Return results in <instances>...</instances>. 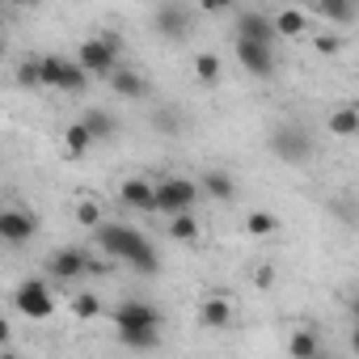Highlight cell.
Returning <instances> with one entry per match:
<instances>
[{"instance_id":"7a4b0ae2","label":"cell","mask_w":359,"mask_h":359,"mask_svg":"<svg viewBox=\"0 0 359 359\" xmlns=\"http://www.w3.org/2000/svg\"><path fill=\"white\" fill-rule=\"evenodd\" d=\"M114 325L127 351H152L161 342V309L148 300H123L114 309Z\"/></svg>"},{"instance_id":"1f68e13d","label":"cell","mask_w":359,"mask_h":359,"mask_svg":"<svg viewBox=\"0 0 359 359\" xmlns=\"http://www.w3.org/2000/svg\"><path fill=\"white\" fill-rule=\"evenodd\" d=\"M9 338H13V330H9V321L0 317V346H9Z\"/></svg>"},{"instance_id":"9c48e42d","label":"cell","mask_w":359,"mask_h":359,"mask_svg":"<svg viewBox=\"0 0 359 359\" xmlns=\"http://www.w3.org/2000/svg\"><path fill=\"white\" fill-rule=\"evenodd\" d=\"M237 39H241V43H262V47H275V26H271V13H262V9H241V13H237Z\"/></svg>"},{"instance_id":"277c9868","label":"cell","mask_w":359,"mask_h":359,"mask_svg":"<svg viewBox=\"0 0 359 359\" xmlns=\"http://www.w3.org/2000/svg\"><path fill=\"white\" fill-rule=\"evenodd\" d=\"M195 203H199V182H191V177H161V182H152V212H165L169 220L195 212Z\"/></svg>"},{"instance_id":"3957f363","label":"cell","mask_w":359,"mask_h":359,"mask_svg":"<svg viewBox=\"0 0 359 359\" xmlns=\"http://www.w3.org/2000/svg\"><path fill=\"white\" fill-rule=\"evenodd\" d=\"M76 64L85 68V76H110L123 64V39L114 30H102L97 39H85L76 51Z\"/></svg>"},{"instance_id":"7402d4cb","label":"cell","mask_w":359,"mask_h":359,"mask_svg":"<svg viewBox=\"0 0 359 359\" xmlns=\"http://www.w3.org/2000/svg\"><path fill=\"white\" fill-rule=\"evenodd\" d=\"M169 237L182 241V245H195V241H199V220H195V212L173 216V220H169Z\"/></svg>"},{"instance_id":"4fadbf2b","label":"cell","mask_w":359,"mask_h":359,"mask_svg":"<svg viewBox=\"0 0 359 359\" xmlns=\"http://www.w3.org/2000/svg\"><path fill=\"white\" fill-rule=\"evenodd\" d=\"M76 123L89 131V140H93V144H106V140H114V135H118V118H114L110 110H102V106H89Z\"/></svg>"},{"instance_id":"44dd1931","label":"cell","mask_w":359,"mask_h":359,"mask_svg":"<svg viewBox=\"0 0 359 359\" xmlns=\"http://www.w3.org/2000/svg\"><path fill=\"white\" fill-rule=\"evenodd\" d=\"M152 127H156L161 135H182L187 118H182V110H173V106H156V110H152Z\"/></svg>"},{"instance_id":"83f0119b","label":"cell","mask_w":359,"mask_h":359,"mask_svg":"<svg viewBox=\"0 0 359 359\" xmlns=\"http://www.w3.org/2000/svg\"><path fill=\"white\" fill-rule=\"evenodd\" d=\"M18 85H22V89H39V60H26V64L18 68Z\"/></svg>"},{"instance_id":"cb8c5ba5","label":"cell","mask_w":359,"mask_h":359,"mask_svg":"<svg viewBox=\"0 0 359 359\" xmlns=\"http://www.w3.org/2000/svg\"><path fill=\"white\" fill-rule=\"evenodd\" d=\"M220 72H224V60H220V55H212V51L195 55V76H199L203 85H216V81H220Z\"/></svg>"},{"instance_id":"ac0fdd59","label":"cell","mask_w":359,"mask_h":359,"mask_svg":"<svg viewBox=\"0 0 359 359\" xmlns=\"http://www.w3.org/2000/svg\"><path fill=\"white\" fill-rule=\"evenodd\" d=\"M199 191H208L216 203H229V199L237 195V182H233V173H229V169H208V173H203V182H199Z\"/></svg>"},{"instance_id":"f1b7e54d","label":"cell","mask_w":359,"mask_h":359,"mask_svg":"<svg viewBox=\"0 0 359 359\" xmlns=\"http://www.w3.org/2000/svg\"><path fill=\"white\" fill-rule=\"evenodd\" d=\"M76 220H81L85 229H97V224H102V212H97V203H89V199H85V203L76 208Z\"/></svg>"},{"instance_id":"ba28073f","label":"cell","mask_w":359,"mask_h":359,"mask_svg":"<svg viewBox=\"0 0 359 359\" xmlns=\"http://www.w3.org/2000/svg\"><path fill=\"white\" fill-rule=\"evenodd\" d=\"M152 30L165 34L169 43L187 39V34L195 30V9H187V5H161V9L152 13Z\"/></svg>"},{"instance_id":"d6a6232c","label":"cell","mask_w":359,"mask_h":359,"mask_svg":"<svg viewBox=\"0 0 359 359\" xmlns=\"http://www.w3.org/2000/svg\"><path fill=\"white\" fill-rule=\"evenodd\" d=\"M313 359H338V355H334V351H325V346H321V351H317V355H313Z\"/></svg>"},{"instance_id":"5bb4252c","label":"cell","mask_w":359,"mask_h":359,"mask_svg":"<svg viewBox=\"0 0 359 359\" xmlns=\"http://www.w3.org/2000/svg\"><path fill=\"white\" fill-rule=\"evenodd\" d=\"M106 81H110V89H114L118 97H127V102H140V97L148 93V81H144L135 68H127V64H118Z\"/></svg>"},{"instance_id":"e0dca14e","label":"cell","mask_w":359,"mask_h":359,"mask_svg":"<svg viewBox=\"0 0 359 359\" xmlns=\"http://www.w3.org/2000/svg\"><path fill=\"white\" fill-rule=\"evenodd\" d=\"M118 203H127L131 212H152V182H148V177H131V182H123Z\"/></svg>"},{"instance_id":"f546056e","label":"cell","mask_w":359,"mask_h":359,"mask_svg":"<svg viewBox=\"0 0 359 359\" xmlns=\"http://www.w3.org/2000/svg\"><path fill=\"white\" fill-rule=\"evenodd\" d=\"M313 43H317V51H321V55H334V51L342 47V39H338V34H317Z\"/></svg>"},{"instance_id":"484cf974","label":"cell","mask_w":359,"mask_h":359,"mask_svg":"<svg viewBox=\"0 0 359 359\" xmlns=\"http://www.w3.org/2000/svg\"><path fill=\"white\" fill-rule=\"evenodd\" d=\"M245 229H250L254 237H266V233H275V229H279V220H275L271 212H250V220H245Z\"/></svg>"},{"instance_id":"d6986e66","label":"cell","mask_w":359,"mask_h":359,"mask_svg":"<svg viewBox=\"0 0 359 359\" xmlns=\"http://www.w3.org/2000/svg\"><path fill=\"white\" fill-rule=\"evenodd\" d=\"M321 346H325V342H321L317 330H292V338H287V355H292V359H313Z\"/></svg>"},{"instance_id":"9a60e30c","label":"cell","mask_w":359,"mask_h":359,"mask_svg":"<svg viewBox=\"0 0 359 359\" xmlns=\"http://www.w3.org/2000/svg\"><path fill=\"white\" fill-rule=\"evenodd\" d=\"M199 321H203L208 330H229V325H233V304H229V296H208V300L199 304Z\"/></svg>"},{"instance_id":"836d02e7","label":"cell","mask_w":359,"mask_h":359,"mask_svg":"<svg viewBox=\"0 0 359 359\" xmlns=\"http://www.w3.org/2000/svg\"><path fill=\"white\" fill-rule=\"evenodd\" d=\"M0 359H22V355L18 351H0Z\"/></svg>"},{"instance_id":"52a82bcc","label":"cell","mask_w":359,"mask_h":359,"mask_svg":"<svg viewBox=\"0 0 359 359\" xmlns=\"http://www.w3.org/2000/svg\"><path fill=\"white\" fill-rule=\"evenodd\" d=\"M13 304H18V313L30 317V321H47V317L55 313V296H51V287H47L43 279H26V283H18Z\"/></svg>"},{"instance_id":"5b68a950","label":"cell","mask_w":359,"mask_h":359,"mask_svg":"<svg viewBox=\"0 0 359 359\" xmlns=\"http://www.w3.org/2000/svg\"><path fill=\"white\" fill-rule=\"evenodd\" d=\"M39 85L60 89V93H85L89 89V76H85V68L76 60L47 55V60H39Z\"/></svg>"},{"instance_id":"603a6c76","label":"cell","mask_w":359,"mask_h":359,"mask_svg":"<svg viewBox=\"0 0 359 359\" xmlns=\"http://www.w3.org/2000/svg\"><path fill=\"white\" fill-rule=\"evenodd\" d=\"M271 26H275V39H279V34H304L309 22H304L300 9H279V13L271 18Z\"/></svg>"},{"instance_id":"30bf717a","label":"cell","mask_w":359,"mask_h":359,"mask_svg":"<svg viewBox=\"0 0 359 359\" xmlns=\"http://www.w3.org/2000/svg\"><path fill=\"white\" fill-rule=\"evenodd\" d=\"M233 51H237V64H241L250 76H262V81H266V76H275V47L241 43V39H237V47H233Z\"/></svg>"},{"instance_id":"2e32d148","label":"cell","mask_w":359,"mask_h":359,"mask_svg":"<svg viewBox=\"0 0 359 359\" xmlns=\"http://www.w3.org/2000/svg\"><path fill=\"white\" fill-rule=\"evenodd\" d=\"M313 13H317L321 22H334V26H355V22H359V9L351 5V0H317Z\"/></svg>"},{"instance_id":"6da1fadb","label":"cell","mask_w":359,"mask_h":359,"mask_svg":"<svg viewBox=\"0 0 359 359\" xmlns=\"http://www.w3.org/2000/svg\"><path fill=\"white\" fill-rule=\"evenodd\" d=\"M93 237H97V245H102V254L110 262H123L135 275H161V254L152 250V241L140 229H131V224H97Z\"/></svg>"},{"instance_id":"d4e9b609","label":"cell","mask_w":359,"mask_h":359,"mask_svg":"<svg viewBox=\"0 0 359 359\" xmlns=\"http://www.w3.org/2000/svg\"><path fill=\"white\" fill-rule=\"evenodd\" d=\"M64 148H68V156H85V152L93 148V140H89V131H85L81 123H72V127L64 131Z\"/></svg>"},{"instance_id":"4316f807","label":"cell","mask_w":359,"mask_h":359,"mask_svg":"<svg viewBox=\"0 0 359 359\" xmlns=\"http://www.w3.org/2000/svg\"><path fill=\"white\" fill-rule=\"evenodd\" d=\"M72 313H76V317H97V313H102V300H97L93 292H81V296L72 300Z\"/></svg>"},{"instance_id":"ffe728a7","label":"cell","mask_w":359,"mask_h":359,"mask_svg":"<svg viewBox=\"0 0 359 359\" xmlns=\"http://www.w3.org/2000/svg\"><path fill=\"white\" fill-rule=\"evenodd\" d=\"M325 127H330V135H342V140H346V135L359 131V110H355V106H338V110L325 118Z\"/></svg>"},{"instance_id":"7c38bea8","label":"cell","mask_w":359,"mask_h":359,"mask_svg":"<svg viewBox=\"0 0 359 359\" xmlns=\"http://www.w3.org/2000/svg\"><path fill=\"white\" fill-rule=\"evenodd\" d=\"M85 262H89V254L85 250H55L51 258H47V271L60 279V283H72V279H81L85 275Z\"/></svg>"},{"instance_id":"4dcf8cb0","label":"cell","mask_w":359,"mask_h":359,"mask_svg":"<svg viewBox=\"0 0 359 359\" xmlns=\"http://www.w3.org/2000/svg\"><path fill=\"white\" fill-rule=\"evenodd\" d=\"M271 279H275V275H271V266H258V271H254V283H258V287H266Z\"/></svg>"},{"instance_id":"8992f818","label":"cell","mask_w":359,"mask_h":359,"mask_svg":"<svg viewBox=\"0 0 359 359\" xmlns=\"http://www.w3.org/2000/svg\"><path fill=\"white\" fill-rule=\"evenodd\" d=\"M313 135H309V127H300V123H279L275 131H271V152L283 161V165H304L309 156H313Z\"/></svg>"},{"instance_id":"8fae6325","label":"cell","mask_w":359,"mask_h":359,"mask_svg":"<svg viewBox=\"0 0 359 359\" xmlns=\"http://www.w3.org/2000/svg\"><path fill=\"white\" fill-rule=\"evenodd\" d=\"M34 233H39L34 216L13 212V208H0V241H9V245H26Z\"/></svg>"}]
</instances>
